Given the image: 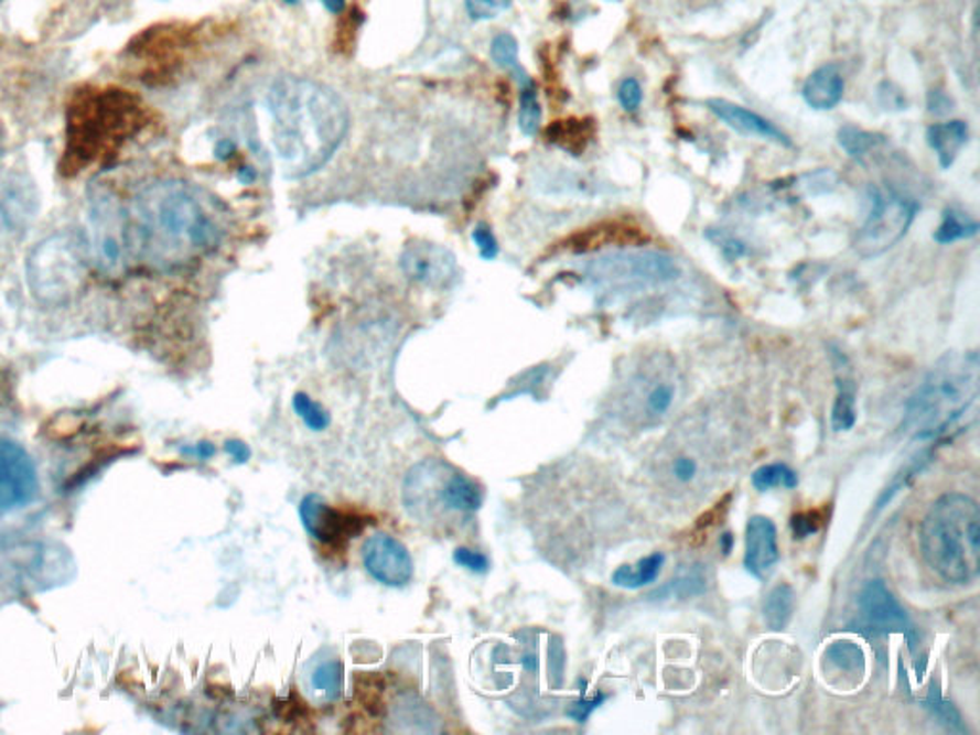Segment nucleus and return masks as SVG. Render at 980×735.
I'll return each instance as SVG.
<instances>
[{
    "instance_id": "nucleus-1",
    "label": "nucleus",
    "mask_w": 980,
    "mask_h": 735,
    "mask_svg": "<svg viewBox=\"0 0 980 735\" xmlns=\"http://www.w3.org/2000/svg\"><path fill=\"white\" fill-rule=\"evenodd\" d=\"M129 219L132 253L165 272L202 261L223 240V226L209 197L181 181L144 186L132 199Z\"/></svg>"
},
{
    "instance_id": "nucleus-2",
    "label": "nucleus",
    "mask_w": 980,
    "mask_h": 735,
    "mask_svg": "<svg viewBox=\"0 0 980 735\" xmlns=\"http://www.w3.org/2000/svg\"><path fill=\"white\" fill-rule=\"evenodd\" d=\"M267 104L278 167L286 179H305L320 171L347 137V106L319 80L278 77Z\"/></svg>"
},
{
    "instance_id": "nucleus-3",
    "label": "nucleus",
    "mask_w": 980,
    "mask_h": 735,
    "mask_svg": "<svg viewBox=\"0 0 980 735\" xmlns=\"http://www.w3.org/2000/svg\"><path fill=\"white\" fill-rule=\"evenodd\" d=\"M979 381L977 350L948 353L909 397L902 430L915 441L943 437L973 407Z\"/></svg>"
},
{
    "instance_id": "nucleus-4",
    "label": "nucleus",
    "mask_w": 980,
    "mask_h": 735,
    "mask_svg": "<svg viewBox=\"0 0 980 735\" xmlns=\"http://www.w3.org/2000/svg\"><path fill=\"white\" fill-rule=\"evenodd\" d=\"M919 544L927 565L945 583H973L980 571V510L971 496L948 493L925 514Z\"/></svg>"
},
{
    "instance_id": "nucleus-5",
    "label": "nucleus",
    "mask_w": 980,
    "mask_h": 735,
    "mask_svg": "<svg viewBox=\"0 0 980 735\" xmlns=\"http://www.w3.org/2000/svg\"><path fill=\"white\" fill-rule=\"evenodd\" d=\"M405 510L433 531H452L483 506V488L444 460H426L408 472L402 487Z\"/></svg>"
},
{
    "instance_id": "nucleus-6",
    "label": "nucleus",
    "mask_w": 980,
    "mask_h": 735,
    "mask_svg": "<svg viewBox=\"0 0 980 735\" xmlns=\"http://www.w3.org/2000/svg\"><path fill=\"white\" fill-rule=\"evenodd\" d=\"M31 293L46 305H64L87 282V257L67 234H54L31 249L25 262Z\"/></svg>"
},
{
    "instance_id": "nucleus-7",
    "label": "nucleus",
    "mask_w": 980,
    "mask_h": 735,
    "mask_svg": "<svg viewBox=\"0 0 980 735\" xmlns=\"http://www.w3.org/2000/svg\"><path fill=\"white\" fill-rule=\"evenodd\" d=\"M88 256L104 277H121L131 261V219L116 190L96 183L87 196Z\"/></svg>"
},
{
    "instance_id": "nucleus-8",
    "label": "nucleus",
    "mask_w": 980,
    "mask_h": 735,
    "mask_svg": "<svg viewBox=\"0 0 980 735\" xmlns=\"http://www.w3.org/2000/svg\"><path fill=\"white\" fill-rule=\"evenodd\" d=\"M682 379L675 363L661 353L632 366L621 383V410L631 422L649 428L667 418L680 394Z\"/></svg>"
},
{
    "instance_id": "nucleus-9",
    "label": "nucleus",
    "mask_w": 980,
    "mask_h": 735,
    "mask_svg": "<svg viewBox=\"0 0 980 735\" xmlns=\"http://www.w3.org/2000/svg\"><path fill=\"white\" fill-rule=\"evenodd\" d=\"M872 209L854 238V249L860 257L872 259L883 256L906 236L914 223L917 204L893 190H872Z\"/></svg>"
},
{
    "instance_id": "nucleus-10",
    "label": "nucleus",
    "mask_w": 980,
    "mask_h": 735,
    "mask_svg": "<svg viewBox=\"0 0 980 735\" xmlns=\"http://www.w3.org/2000/svg\"><path fill=\"white\" fill-rule=\"evenodd\" d=\"M595 280L613 285H657L678 277L675 259L663 253H617L592 262Z\"/></svg>"
},
{
    "instance_id": "nucleus-11",
    "label": "nucleus",
    "mask_w": 980,
    "mask_h": 735,
    "mask_svg": "<svg viewBox=\"0 0 980 735\" xmlns=\"http://www.w3.org/2000/svg\"><path fill=\"white\" fill-rule=\"evenodd\" d=\"M41 199L30 176L20 173L0 175V244L22 240L35 225Z\"/></svg>"
},
{
    "instance_id": "nucleus-12",
    "label": "nucleus",
    "mask_w": 980,
    "mask_h": 735,
    "mask_svg": "<svg viewBox=\"0 0 980 735\" xmlns=\"http://www.w3.org/2000/svg\"><path fill=\"white\" fill-rule=\"evenodd\" d=\"M39 493L36 469L20 444L0 441V516L22 510Z\"/></svg>"
},
{
    "instance_id": "nucleus-13",
    "label": "nucleus",
    "mask_w": 980,
    "mask_h": 735,
    "mask_svg": "<svg viewBox=\"0 0 980 735\" xmlns=\"http://www.w3.org/2000/svg\"><path fill=\"white\" fill-rule=\"evenodd\" d=\"M402 274L426 288H446L457 277L456 257L449 249L431 241H410L400 256Z\"/></svg>"
},
{
    "instance_id": "nucleus-14",
    "label": "nucleus",
    "mask_w": 980,
    "mask_h": 735,
    "mask_svg": "<svg viewBox=\"0 0 980 735\" xmlns=\"http://www.w3.org/2000/svg\"><path fill=\"white\" fill-rule=\"evenodd\" d=\"M363 560L368 573L391 588L407 586L414 573L407 547L386 532H378L364 542Z\"/></svg>"
},
{
    "instance_id": "nucleus-15",
    "label": "nucleus",
    "mask_w": 980,
    "mask_h": 735,
    "mask_svg": "<svg viewBox=\"0 0 980 735\" xmlns=\"http://www.w3.org/2000/svg\"><path fill=\"white\" fill-rule=\"evenodd\" d=\"M858 607L864 615L865 623L872 626L873 633L904 634L908 638L909 648L914 649V625L906 609L883 581H870L865 584L858 596Z\"/></svg>"
},
{
    "instance_id": "nucleus-16",
    "label": "nucleus",
    "mask_w": 980,
    "mask_h": 735,
    "mask_svg": "<svg viewBox=\"0 0 980 735\" xmlns=\"http://www.w3.org/2000/svg\"><path fill=\"white\" fill-rule=\"evenodd\" d=\"M299 517L305 531L326 547H340L356 532L363 531V523L356 517L335 510L320 495H306L299 504Z\"/></svg>"
},
{
    "instance_id": "nucleus-17",
    "label": "nucleus",
    "mask_w": 980,
    "mask_h": 735,
    "mask_svg": "<svg viewBox=\"0 0 980 735\" xmlns=\"http://www.w3.org/2000/svg\"><path fill=\"white\" fill-rule=\"evenodd\" d=\"M777 561H779V547H777L776 525L771 517H751L745 529V555H743V565L747 569L749 575L764 581L771 576Z\"/></svg>"
},
{
    "instance_id": "nucleus-18",
    "label": "nucleus",
    "mask_w": 980,
    "mask_h": 735,
    "mask_svg": "<svg viewBox=\"0 0 980 735\" xmlns=\"http://www.w3.org/2000/svg\"><path fill=\"white\" fill-rule=\"evenodd\" d=\"M707 110L711 111L712 116L719 117L720 121L726 123L730 129H734L745 137L768 140L779 147H793L791 139L779 127L768 121L766 117L743 108L740 104L728 102L722 98H711V100H707Z\"/></svg>"
},
{
    "instance_id": "nucleus-19",
    "label": "nucleus",
    "mask_w": 980,
    "mask_h": 735,
    "mask_svg": "<svg viewBox=\"0 0 980 735\" xmlns=\"http://www.w3.org/2000/svg\"><path fill=\"white\" fill-rule=\"evenodd\" d=\"M842 95H844V77L837 64L818 67L808 75L803 87L805 102L818 111L833 110L841 102Z\"/></svg>"
},
{
    "instance_id": "nucleus-20",
    "label": "nucleus",
    "mask_w": 980,
    "mask_h": 735,
    "mask_svg": "<svg viewBox=\"0 0 980 735\" xmlns=\"http://www.w3.org/2000/svg\"><path fill=\"white\" fill-rule=\"evenodd\" d=\"M969 140V127L966 121H946V123L930 125L927 129V142L930 150L937 153L940 167L950 169L959 153L966 148Z\"/></svg>"
},
{
    "instance_id": "nucleus-21",
    "label": "nucleus",
    "mask_w": 980,
    "mask_h": 735,
    "mask_svg": "<svg viewBox=\"0 0 980 735\" xmlns=\"http://www.w3.org/2000/svg\"><path fill=\"white\" fill-rule=\"evenodd\" d=\"M665 565V555L661 552L649 553L644 560H639L636 565H623L611 575V583L625 590H639L647 584L655 583L657 576L661 575V569Z\"/></svg>"
},
{
    "instance_id": "nucleus-22",
    "label": "nucleus",
    "mask_w": 980,
    "mask_h": 735,
    "mask_svg": "<svg viewBox=\"0 0 980 735\" xmlns=\"http://www.w3.org/2000/svg\"><path fill=\"white\" fill-rule=\"evenodd\" d=\"M795 590L791 584H777L764 599L763 617L771 630H784L795 612Z\"/></svg>"
},
{
    "instance_id": "nucleus-23",
    "label": "nucleus",
    "mask_w": 980,
    "mask_h": 735,
    "mask_svg": "<svg viewBox=\"0 0 980 735\" xmlns=\"http://www.w3.org/2000/svg\"><path fill=\"white\" fill-rule=\"evenodd\" d=\"M979 234V223L971 219L967 213L959 212L956 207H948L943 215V223L937 228V233L933 234V238L943 246L954 244V241L969 240Z\"/></svg>"
},
{
    "instance_id": "nucleus-24",
    "label": "nucleus",
    "mask_w": 980,
    "mask_h": 735,
    "mask_svg": "<svg viewBox=\"0 0 980 735\" xmlns=\"http://www.w3.org/2000/svg\"><path fill=\"white\" fill-rule=\"evenodd\" d=\"M491 56H493L496 66L508 69L509 74L516 77L519 87H524V85H527V83L532 80L529 75H527L524 67H521V64H519V46H517V41L514 35H509V33H498V35L493 39V43H491Z\"/></svg>"
},
{
    "instance_id": "nucleus-25",
    "label": "nucleus",
    "mask_w": 980,
    "mask_h": 735,
    "mask_svg": "<svg viewBox=\"0 0 980 735\" xmlns=\"http://www.w3.org/2000/svg\"><path fill=\"white\" fill-rule=\"evenodd\" d=\"M751 483H753V487L758 493H766V490H772V488H789L791 490V488L799 485V475H797V472H793L787 464L774 462V464H764V466L756 467L753 475H751Z\"/></svg>"
},
{
    "instance_id": "nucleus-26",
    "label": "nucleus",
    "mask_w": 980,
    "mask_h": 735,
    "mask_svg": "<svg viewBox=\"0 0 980 735\" xmlns=\"http://www.w3.org/2000/svg\"><path fill=\"white\" fill-rule=\"evenodd\" d=\"M857 393H854V386H852V381L842 379V383H839V393H837L836 402H833V408H831V428L837 433L850 431L857 425Z\"/></svg>"
},
{
    "instance_id": "nucleus-27",
    "label": "nucleus",
    "mask_w": 980,
    "mask_h": 735,
    "mask_svg": "<svg viewBox=\"0 0 980 735\" xmlns=\"http://www.w3.org/2000/svg\"><path fill=\"white\" fill-rule=\"evenodd\" d=\"M704 590H707V576H704L703 568L693 565V568L683 569L680 575L672 579L667 586L657 590L654 596H676L686 599V597L701 596Z\"/></svg>"
},
{
    "instance_id": "nucleus-28",
    "label": "nucleus",
    "mask_w": 980,
    "mask_h": 735,
    "mask_svg": "<svg viewBox=\"0 0 980 735\" xmlns=\"http://www.w3.org/2000/svg\"><path fill=\"white\" fill-rule=\"evenodd\" d=\"M589 139L590 132L586 131V127L581 121H574V119H571V121H556L548 129V140L556 147L563 148L567 152L573 153V155H579V152L586 148Z\"/></svg>"
},
{
    "instance_id": "nucleus-29",
    "label": "nucleus",
    "mask_w": 980,
    "mask_h": 735,
    "mask_svg": "<svg viewBox=\"0 0 980 735\" xmlns=\"http://www.w3.org/2000/svg\"><path fill=\"white\" fill-rule=\"evenodd\" d=\"M839 144L844 152L849 153L850 158L864 161L865 155H870V152L885 144V137L862 131L857 127H842L839 131Z\"/></svg>"
},
{
    "instance_id": "nucleus-30",
    "label": "nucleus",
    "mask_w": 980,
    "mask_h": 735,
    "mask_svg": "<svg viewBox=\"0 0 980 735\" xmlns=\"http://www.w3.org/2000/svg\"><path fill=\"white\" fill-rule=\"evenodd\" d=\"M826 659L837 669L842 670V672H850V674H862L865 669L864 651L854 641H833L826 649Z\"/></svg>"
},
{
    "instance_id": "nucleus-31",
    "label": "nucleus",
    "mask_w": 980,
    "mask_h": 735,
    "mask_svg": "<svg viewBox=\"0 0 980 735\" xmlns=\"http://www.w3.org/2000/svg\"><path fill=\"white\" fill-rule=\"evenodd\" d=\"M542 123V110L538 102L537 87L530 80L524 87H519V129L525 137H535L540 131Z\"/></svg>"
},
{
    "instance_id": "nucleus-32",
    "label": "nucleus",
    "mask_w": 980,
    "mask_h": 735,
    "mask_svg": "<svg viewBox=\"0 0 980 735\" xmlns=\"http://www.w3.org/2000/svg\"><path fill=\"white\" fill-rule=\"evenodd\" d=\"M314 692L324 699H335L342 692L343 684V667L340 661L322 662L319 669L313 672Z\"/></svg>"
},
{
    "instance_id": "nucleus-33",
    "label": "nucleus",
    "mask_w": 980,
    "mask_h": 735,
    "mask_svg": "<svg viewBox=\"0 0 980 735\" xmlns=\"http://www.w3.org/2000/svg\"><path fill=\"white\" fill-rule=\"evenodd\" d=\"M701 469L703 467H701L698 456H693L688 451L678 452L668 460V475L680 487H690L691 483H696L701 475Z\"/></svg>"
},
{
    "instance_id": "nucleus-34",
    "label": "nucleus",
    "mask_w": 980,
    "mask_h": 735,
    "mask_svg": "<svg viewBox=\"0 0 980 735\" xmlns=\"http://www.w3.org/2000/svg\"><path fill=\"white\" fill-rule=\"evenodd\" d=\"M293 410L311 431H324L330 425V414L306 393L293 397Z\"/></svg>"
},
{
    "instance_id": "nucleus-35",
    "label": "nucleus",
    "mask_w": 980,
    "mask_h": 735,
    "mask_svg": "<svg viewBox=\"0 0 980 735\" xmlns=\"http://www.w3.org/2000/svg\"><path fill=\"white\" fill-rule=\"evenodd\" d=\"M511 7V0H465V12L473 22H488L504 14Z\"/></svg>"
},
{
    "instance_id": "nucleus-36",
    "label": "nucleus",
    "mask_w": 980,
    "mask_h": 735,
    "mask_svg": "<svg viewBox=\"0 0 980 735\" xmlns=\"http://www.w3.org/2000/svg\"><path fill=\"white\" fill-rule=\"evenodd\" d=\"M927 706L937 716L938 721L945 722L948 728L954 729V732H966V726L961 724V716H959L958 711L951 706V703L940 698V693L930 692L929 699H927Z\"/></svg>"
},
{
    "instance_id": "nucleus-37",
    "label": "nucleus",
    "mask_w": 980,
    "mask_h": 735,
    "mask_svg": "<svg viewBox=\"0 0 980 735\" xmlns=\"http://www.w3.org/2000/svg\"><path fill=\"white\" fill-rule=\"evenodd\" d=\"M617 98L618 104L623 106V110H638L639 106H642V100H644V90H642V85H639L638 79L626 77V79L618 85Z\"/></svg>"
},
{
    "instance_id": "nucleus-38",
    "label": "nucleus",
    "mask_w": 980,
    "mask_h": 735,
    "mask_svg": "<svg viewBox=\"0 0 980 735\" xmlns=\"http://www.w3.org/2000/svg\"><path fill=\"white\" fill-rule=\"evenodd\" d=\"M473 241L480 249L481 259L494 261L496 256H498V241H496L493 230L487 225H480L473 230Z\"/></svg>"
},
{
    "instance_id": "nucleus-39",
    "label": "nucleus",
    "mask_w": 980,
    "mask_h": 735,
    "mask_svg": "<svg viewBox=\"0 0 980 735\" xmlns=\"http://www.w3.org/2000/svg\"><path fill=\"white\" fill-rule=\"evenodd\" d=\"M820 517L812 514V511L797 514V516L791 517L793 537L797 540L808 539V537H812V534L820 531Z\"/></svg>"
},
{
    "instance_id": "nucleus-40",
    "label": "nucleus",
    "mask_w": 980,
    "mask_h": 735,
    "mask_svg": "<svg viewBox=\"0 0 980 735\" xmlns=\"http://www.w3.org/2000/svg\"><path fill=\"white\" fill-rule=\"evenodd\" d=\"M454 561H456L460 568L467 569V571H472V573H485L488 569V560L481 552H475V550H470V548H456V552H454Z\"/></svg>"
},
{
    "instance_id": "nucleus-41",
    "label": "nucleus",
    "mask_w": 980,
    "mask_h": 735,
    "mask_svg": "<svg viewBox=\"0 0 980 735\" xmlns=\"http://www.w3.org/2000/svg\"><path fill=\"white\" fill-rule=\"evenodd\" d=\"M603 701H605V695L602 692L595 693L594 698L586 699L584 698V693H582V698L571 705L569 709V716L577 722H586L589 721L590 714L594 713L597 706L602 705Z\"/></svg>"
},
{
    "instance_id": "nucleus-42",
    "label": "nucleus",
    "mask_w": 980,
    "mask_h": 735,
    "mask_svg": "<svg viewBox=\"0 0 980 735\" xmlns=\"http://www.w3.org/2000/svg\"><path fill=\"white\" fill-rule=\"evenodd\" d=\"M225 451L230 454V458H233L236 464H246L247 460L251 458L249 446L241 443V441H228Z\"/></svg>"
},
{
    "instance_id": "nucleus-43",
    "label": "nucleus",
    "mask_w": 980,
    "mask_h": 735,
    "mask_svg": "<svg viewBox=\"0 0 980 735\" xmlns=\"http://www.w3.org/2000/svg\"><path fill=\"white\" fill-rule=\"evenodd\" d=\"M234 153H236V144H234L233 140H220L217 148H215V155H217L218 160H230Z\"/></svg>"
},
{
    "instance_id": "nucleus-44",
    "label": "nucleus",
    "mask_w": 980,
    "mask_h": 735,
    "mask_svg": "<svg viewBox=\"0 0 980 735\" xmlns=\"http://www.w3.org/2000/svg\"><path fill=\"white\" fill-rule=\"evenodd\" d=\"M322 2V7L326 8L327 12H332V14H342L343 10H345V2L347 0H320Z\"/></svg>"
},
{
    "instance_id": "nucleus-45",
    "label": "nucleus",
    "mask_w": 980,
    "mask_h": 735,
    "mask_svg": "<svg viewBox=\"0 0 980 735\" xmlns=\"http://www.w3.org/2000/svg\"><path fill=\"white\" fill-rule=\"evenodd\" d=\"M734 544L735 539L732 532H724V534L720 537V548H722V553H724V555H730V552H732V548H734Z\"/></svg>"
},
{
    "instance_id": "nucleus-46",
    "label": "nucleus",
    "mask_w": 980,
    "mask_h": 735,
    "mask_svg": "<svg viewBox=\"0 0 980 735\" xmlns=\"http://www.w3.org/2000/svg\"><path fill=\"white\" fill-rule=\"evenodd\" d=\"M194 454H197L202 460L211 458L215 454V446L211 443H200L197 448H194Z\"/></svg>"
},
{
    "instance_id": "nucleus-47",
    "label": "nucleus",
    "mask_w": 980,
    "mask_h": 735,
    "mask_svg": "<svg viewBox=\"0 0 980 735\" xmlns=\"http://www.w3.org/2000/svg\"><path fill=\"white\" fill-rule=\"evenodd\" d=\"M255 176H257V173H255L254 167H241L240 171H238V179H240L244 184L254 183Z\"/></svg>"
},
{
    "instance_id": "nucleus-48",
    "label": "nucleus",
    "mask_w": 980,
    "mask_h": 735,
    "mask_svg": "<svg viewBox=\"0 0 980 735\" xmlns=\"http://www.w3.org/2000/svg\"><path fill=\"white\" fill-rule=\"evenodd\" d=\"M283 2H286V4H291V7H293V4H298L299 0H283Z\"/></svg>"
},
{
    "instance_id": "nucleus-49",
    "label": "nucleus",
    "mask_w": 980,
    "mask_h": 735,
    "mask_svg": "<svg viewBox=\"0 0 980 735\" xmlns=\"http://www.w3.org/2000/svg\"><path fill=\"white\" fill-rule=\"evenodd\" d=\"M0 150H2V140H0Z\"/></svg>"
}]
</instances>
